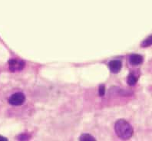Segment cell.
Returning a JSON list of instances; mask_svg holds the SVG:
<instances>
[{
	"label": "cell",
	"instance_id": "1",
	"mask_svg": "<svg viewBox=\"0 0 152 141\" xmlns=\"http://www.w3.org/2000/svg\"><path fill=\"white\" fill-rule=\"evenodd\" d=\"M115 130L118 137L121 140H128L133 135L132 125L125 120H118L115 123Z\"/></svg>",
	"mask_w": 152,
	"mask_h": 141
},
{
	"label": "cell",
	"instance_id": "2",
	"mask_svg": "<svg viewBox=\"0 0 152 141\" xmlns=\"http://www.w3.org/2000/svg\"><path fill=\"white\" fill-rule=\"evenodd\" d=\"M26 96L22 93L13 94L9 99V103L12 106H20L25 102Z\"/></svg>",
	"mask_w": 152,
	"mask_h": 141
},
{
	"label": "cell",
	"instance_id": "9",
	"mask_svg": "<svg viewBox=\"0 0 152 141\" xmlns=\"http://www.w3.org/2000/svg\"><path fill=\"white\" fill-rule=\"evenodd\" d=\"M104 93H105V87H104V85H101L100 87H99V89H98V94H99V95L100 96H104Z\"/></svg>",
	"mask_w": 152,
	"mask_h": 141
},
{
	"label": "cell",
	"instance_id": "6",
	"mask_svg": "<svg viewBox=\"0 0 152 141\" xmlns=\"http://www.w3.org/2000/svg\"><path fill=\"white\" fill-rule=\"evenodd\" d=\"M137 82V77L136 76L135 74H130L128 75V78H127V83L131 86L134 85Z\"/></svg>",
	"mask_w": 152,
	"mask_h": 141
},
{
	"label": "cell",
	"instance_id": "3",
	"mask_svg": "<svg viewBox=\"0 0 152 141\" xmlns=\"http://www.w3.org/2000/svg\"><path fill=\"white\" fill-rule=\"evenodd\" d=\"M10 69L12 72L20 71L25 67V62L21 59H11L9 61Z\"/></svg>",
	"mask_w": 152,
	"mask_h": 141
},
{
	"label": "cell",
	"instance_id": "5",
	"mask_svg": "<svg viewBox=\"0 0 152 141\" xmlns=\"http://www.w3.org/2000/svg\"><path fill=\"white\" fill-rule=\"evenodd\" d=\"M129 62H130L131 65H134V66L139 65L143 62V57L141 55L133 54L129 58Z\"/></svg>",
	"mask_w": 152,
	"mask_h": 141
},
{
	"label": "cell",
	"instance_id": "7",
	"mask_svg": "<svg viewBox=\"0 0 152 141\" xmlns=\"http://www.w3.org/2000/svg\"><path fill=\"white\" fill-rule=\"evenodd\" d=\"M79 140H82V141H95V138L94 137H92V136L90 135V134H82V135L80 137Z\"/></svg>",
	"mask_w": 152,
	"mask_h": 141
},
{
	"label": "cell",
	"instance_id": "10",
	"mask_svg": "<svg viewBox=\"0 0 152 141\" xmlns=\"http://www.w3.org/2000/svg\"><path fill=\"white\" fill-rule=\"evenodd\" d=\"M0 140L2 141H7L8 139H6V137H2V136H0Z\"/></svg>",
	"mask_w": 152,
	"mask_h": 141
},
{
	"label": "cell",
	"instance_id": "8",
	"mask_svg": "<svg viewBox=\"0 0 152 141\" xmlns=\"http://www.w3.org/2000/svg\"><path fill=\"white\" fill-rule=\"evenodd\" d=\"M151 35H150V36H149V38H148L147 39H145V41L142 42L141 45L144 47H148V46H149V45H151Z\"/></svg>",
	"mask_w": 152,
	"mask_h": 141
},
{
	"label": "cell",
	"instance_id": "4",
	"mask_svg": "<svg viewBox=\"0 0 152 141\" xmlns=\"http://www.w3.org/2000/svg\"><path fill=\"white\" fill-rule=\"evenodd\" d=\"M110 70L114 74H117L122 68V62L120 60H112L108 63Z\"/></svg>",
	"mask_w": 152,
	"mask_h": 141
}]
</instances>
